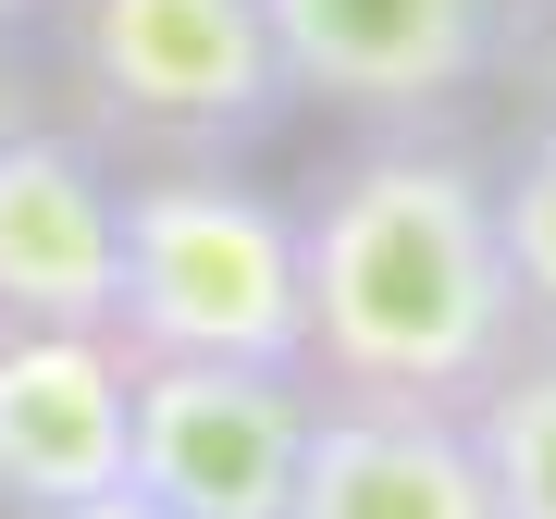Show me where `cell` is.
<instances>
[{"label": "cell", "mask_w": 556, "mask_h": 519, "mask_svg": "<svg viewBox=\"0 0 556 519\" xmlns=\"http://www.w3.org/2000/svg\"><path fill=\"white\" fill-rule=\"evenodd\" d=\"M298 284H309V396L358 408H470L519 346L507 248H495V174L457 137L346 149L298 211Z\"/></svg>", "instance_id": "1"}, {"label": "cell", "mask_w": 556, "mask_h": 519, "mask_svg": "<svg viewBox=\"0 0 556 519\" xmlns=\"http://www.w3.org/2000/svg\"><path fill=\"white\" fill-rule=\"evenodd\" d=\"M112 334L137 359H260L298 371L309 284H298V211L223 161H137L124 174V284Z\"/></svg>", "instance_id": "2"}, {"label": "cell", "mask_w": 556, "mask_h": 519, "mask_svg": "<svg viewBox=\"0 0 556 519\" xmlns=\"http://www.w3.org/2000/svg\"><path fill=\"white\" fill-rule=\"evenodd\" d=\"M62 87L87 149L137 161H236L298 100L260 0H62Z\"/></svg>", "instance_id": "3"}, {"label": "cell", "mask_w": 556, "mask_h": 519, "mask_svg": "<svg viewBox=\"0 0 556 519\" xmlns=\"http://www.w3.org/2000/svg\"><path fill=\"white\" fill-rule=\"evenodd\" d=\"M309 371L260 359H137L124 396V482L161 519H285L309 458Z\"/></svg>", "instance_id": "4"}, {"label": "cell", "mask_w": 556, "mask_h": 519, "mask_svg": "<svg viewBox=\"0 0 556 519\" xmlns=\"http://www.w3.org/2000/svg\"><path fill=\"white\" fill-rule=\"evenodd\" d=\"M285 87L358 124H433L507 62V0H260Z\"/></svg>", "instance_id": "5"}, {"label": "cell", "mask_w": 556, "mask_h": 519, "mask_svg": "<svg viewBox=\"0 0 556 519\" xmlns=\"http://www.w3.org/2000/svg\"><path fill=\"white\" fill-rule=\"evenodd\" d=\"M137 346L112 321H0V507H75L124 482Z\"/></svg>", "instance_id": "6"}, {"label": "cell", "mask_w": 556, "mask_h": 519, "mask_svg": "<svg viewBox=\"0 0 556 519\" xmlns=\"http://www.w3.org/2000/svg\"><path fill=\"white\" fill-rule=\"evenodd\" d=\"M124 284V174L75 124L0 137V321H112Z\"/></svg>", "instance_id": "7"}, {"label": "cell", "mask_w": 556, "mask_h": 519, "mask_svg": "<svg viewBox=\"0 0 556 519\" xmlns=\"http://www.w3.org/2000/svg\"><path fill=\"white\" fill-rule=\"evenodd\" d=\"M285 519H495L457 408H358L321 396L309 408V458Z\"/></svg>", "instance_id": "8"}, {"label": "cell", "mask_w": 556, "mask_h": 519, "mask_svg": "<svg viewBox=\"0 0 556 519\" xmlns=\"http://www.w3.org/2000/svg\"><path fill=\"white\" fill-rule=\"evenodd\" d=\"M457 420H470V458H482L495 519H556V334H519L507 371Z\"/></svg>", "instance_id": "9"}, {"label": "cell", "mask_w": 556, "mask_h": 519, "mask_svg": "<svg viewBox=\"0 0 556 519\" xmlns=\"http://www.w3.org/2000/svg\"><path fill=\"white\" fill-rule=\"evenodd\" d=\"M495 248H507L519 334H556V112L495 161Z\"/></svg>", "instance_id": "10"}, {"label": "cell", "mask_w": 556, "mask_h": 519, "mask_svg": "<svg viewBox=\"0 0 556 519\" xmlns=\"http://www.w3.org/2000/svg\"><path fill=\"white\" fill-rule=\"evenodd\" d=\"M507 50L532 62V87H544V112H556V0H507Z\"/></svg>", "instance_id": "11"}, {"label": "cell", "mask_w": 556, "mask_h": 519, "mask_svg": "<svg viewBox=\"0 0 556 519\" xmlns=\"http://www.w3.org/2000/svg\"><path fill=\"white\" fill-rule=\"evenodd\" d=\"M25 519H161L137 482H100V495H75V507H25Z\"/></svg>", "instance_id": "12"}, {"label": "cell", "mask_w": 556, "mask_h": 519, "mask_svg": "<svg viewBox=\"0 0 556 519\" xmlns=\"http://www.w3.org/2000/svg\"><path fill=\"white\" fill-rule=\"evenodd\" d=\"M13 124H38V100H25V62H13V38H0V137Z\"/></svg>", "instance_id": "13"}, {"label": "cell", "mask_w": 556, "mask_h": 519, "mask_svg": "<svg viewBox=\"0 0 556 519\" xmlns=\"http://www.w3.org/2000/svg\"><path fill=\"white\" fill-rule=\"evenodd\" d=\"M25 13H50V0H0V38H13V25H25Z\"/></svg>", "instance_id": "14"}]
</instances>
